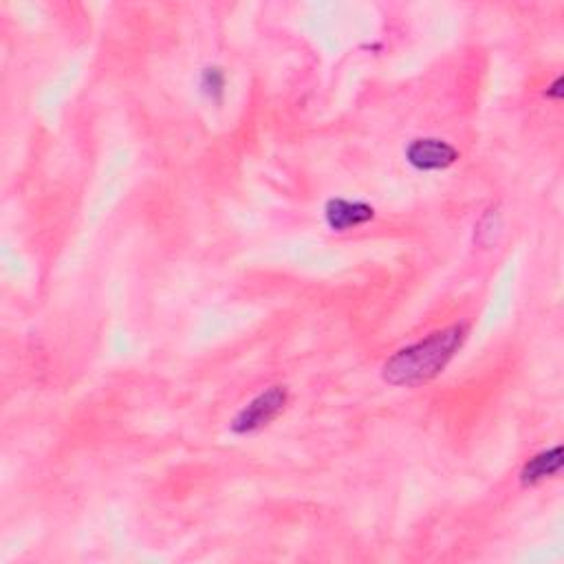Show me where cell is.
Returning <instances> with one entry per match:
<instances>
[{"label": "cell", "mask_w": 564, "mask_h": 564, "mask_svg": "<svg viewBox=\"0 0 564 564\" xmlns=\"http://www.w3.org/2000/svg\"><path fill=\"white\" fill-rule=\"evenodd\" d=\"M406 159L408 164L415 166L417 170H446L459 159V150L443 139L426 137L412 141L406 148Z\"/></svg>", "instance_id": "obj_3"}, {"label": "cell", "mask_w": 564, "mask_h": 564, "mask_svg": "<svg viewBox=\"0 0 564 564\" xmlns=\"http://www.w3.org/2000/svg\"><path fill=\"white\" fill-rule=\"evenodd\" d=\"M203 89L210 95H219L223 91V73L221 69H208L203 73Z\"/></svg>", "instance_id": "obj_6"}, {"label": "cell", "mask_w": 564, "mask_h": 564, "mask_svg": "<svg viewBox=\"0 0 564 564\" xmlns=\"http://www.w3.org/2000/svg\"><path fill=\"white\" fill-rule=\"evenodd\" d=\"M375 216V210L368 203L362 201H346V199H331L324 208V219L333 232L353 230L357 225L368 223Z\"/></svg>", "instance_id": "obj_4"}, {"label": "cell", "mask_w": 564, "mask_h": 564, "mask_svg": "<svg viewBox=\"0 0 564 564\" xmlns=\"http://www.w3.org/2000/svg\"><path fill=\"white\" fill-rule=\"evenodd\" d=\"M560 86H562V80H556V84L551 86V91H547V95H549V97H560V95H562Z\"/></svg>", "instance_id": "obj_7"}, {"label": "cell", "mask_w": 564, "mask_h": 564, "mask_svg": "<svg viewBox=\"0 0 564 564\" xmlns=\"http://www.w3.org/2000/svg\"><path fill=\"white\" fill-rule=\"evenodd\" d=\"M287 406V390L282 386H271L265 393L256 395L238 412L232 421L234 435H252V432L269 426Z\"/></svg>", "instance_id": "obj_2"}, {"label": "cell", "mask_w": 564, "mask_h": 564, "mask_svg": "<svg viewBox=\"0 0 564 564\" xmlns=\"http://www.w3.org/2000/svg\"><path fill=\"white\" fill-rule=\"evenodd\" d=\"M465 335H468L465 324H452L406 346L388 357L382 368L384 379L390 386H419L430 382L459 353Z\"/></svg>", "instance_id": "obj_1"}, {"label": "cell", "mask_w": 564, "mask_h": 564, "mask_svg": "<svg viewBox=\"0 0 564 564\" xmlns=\"http://www.w3.org/2000/svg\"><path fill=\"white\" fill-rule=\"evenodd\" d=\"M560 468H562V448L556 446L536 454L534 459H529L525 463L523 472H520V481H523V485H536L540 481L549 479V476H556Z\"/></svg>", "instance_id": "obj_5"}]
</instances>
